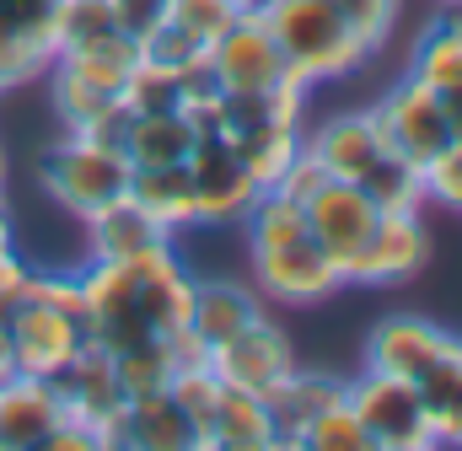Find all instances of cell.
I'll use <instances>...</instances> for the list:
<instances>
[{
	"mask_svg": "<svg viewBox=\"0 0 462 451\" xmlns=\"http://www.w3.org/2000/svg\"><path fill=\"white\" fill-rule=\"evenodd\" d=\"M81 290H87V338H97L103 349L167 338L189 328L194 312V280L172 242L145 247L134 258H87Z\"/></svg>",
	"mask_w": 462,
	"mask_h": 451,
	"instance_id": "6da1fadb",
	"label": "cell"
},
{
	"mask_svg": "<svg viewBox=\"0 0 462 451\" xmlns=\"http://www.w3.org/2000/svg\"><path fill=\"white\" fill-rule=\"evenodd\" d=\"M258 16L263 27L274 32L285 65L307 81V87H323V81H349L376 49L355 32L339 0H258Z\"/></svg>",
	"mask_w": 462,
	"mask_h": 451,
	"instance_id": "7a4b0ae2",
	"label": "cell"
},
{
	"mask_svg": "<svg viewBox=\"0 0 462 451\" xmlns=\"http://www.w3.org/2000/svg\"><path fill=\"white\" fill-rule=\"evenodd\" d=\"M38 183L60 210L87 221V216L108 210L114 199L129 194V156L118 145H103V140H87V134L65 129V140H54L38 156Z\"/></svg>",
	"mask_w": 462,
	"mask_h": 451,
	"instance_id": "3957f363",
	"label": "cell"
},
{
	"mask_svg": "<svg viewBox=\"0 0 462 451\" xmlns=\"http://www.w3.org/2000/svg\"><path fill=\"white\" fill-rule=\"evenodd\" d=\"M345 403L355 409V419L365 425L371 451H430L436 430L430 414L420 403V387L387 371H360L355 382H345Z\"/></svg>",
	"mask_w": 462,
	"mask_h": 451,
	"instance_id": "277c9868",
	"label": "cell"
},
{
	"mask_svg": "<svg viewBox=\"0 0 462 451\" xmlns=\"http://www.w3.org/2000/svg\"><path fill=\"white\" fill-rule=\"evenodd\" d=\"M205 60H210V70H216V87L231 92V97L274 92L280 81H291V76H296V70L285 65V54H280L274 32L263 27L258 5H242V11L231 16V27L210 43V49H205Z\"/></svg>",
	"mask_w": 462,
	"mask_h": 451,
	"instance_id": "5b68a950",
	"label": "cell"
},
{
	"mask_svg": "<svg viewBox=\"0 0 462 451\" xmlns=\"http://www.w3.org/2000/svg\"><path fill=\"white\" fill-rule=\"evenodd\" d=\"M307 226H312L318 247L328 253V263H334L339 285H349V274H355V263H360V253H365L371 231L382 226V210H376V199H371L360 183L328 178V183L307 199Z\"/></svg>",
	"mask_w": 462,
	"mask_h": 451,
	"instance_id": "8992f818",
	"label": "cell"
},
{
	"mask_svg": "<svg viewBox=\"0 0 462 451\" xmlns=\"http://www.w3.org/2000/svg\"><path fill=\"white\" fill-rule=\"evenodd\" d=\"M253 258V285L263 301L280 307H312L323 296L339 290V274L328 263V253L318 247V236H291V242H269V247H247Z\"/></svg>",
	"mask_w": 462,
	"mask_h": 451,
	"instance_id": "52a82bcc",
	"label": "cell"
},
{
	"mask_svg": "<svg viewBox=\"0 0 462 451\" xmlns=\"http://www.w3.org/2000/svg\"><path fill=\"white\" fill-rule=\"evenodd\" d=\"M376 124H382V134H387V145L393 151H403L409 161H430L436 151H447L452 140H457V129H452V113H447V97L436 92V87H425V81H414V76H403L382 103H376Z\"/></svg>",
	"mask_w": 462,
	"mask_h": 451,
	"instance_id": "ba28073f",
	"label": "cell"
},
{
	"mask_svg": "<svg viewBox=\"0 0 462 451\" xmlns=\"http://www.w3.org/2000/svg\"><path fill=\"white\" fill-rule=\"evenodd\" d=\"M189 178H194V205H199V226H242L247 210L258 205V178L247 172V161L231 151L221 134L194 140L189 151Z\"/></svg>",
	"mask_w": 462,
	"mask_h": 451,
	"instance_id": "9c48e42d",
	"label": "cell"
},
{
	"mask_svg": "<svg viewBox=\"0 0 462 451\" xmlns=\"http://www.w3.org/2000/svg\"><path fill=\"white\" fill-rule=\"evenodd\" d=\"M60 54V0H0V92L49 76Z\"/></svg>",
	"mask_w": 462,
	"mask_h": 451,
	"instance_id": "30bf717a",
	"label": "cell"
},
{
	"mask_svg": "<svg viewBox=\"0 0 462 451\" xmlns=\"http://www.w3.org/2000/svg\"><path fill=\"white\" fill-rule=\"evenodd\" d=\"M226 387L236 392H274L285 376H291V365H296V349H291V338L274 328V318L269 312H258L247 328H236L231 338L221 344H210V360H205Z\"/></svg>",
	"mask_w": 462,
	"mask_h": 451,
	"instance_id": "8fae6325",
	"label": "cell"
},
{
	"mask_svg": "<svg viewBox=\"0 0 462 451\" xmlns=\"http://www.w3.org/2000/svg\"><path fill=\"white\" fill-rule=\"evenodd\" d=\"M5 334H11V360L22 376H60L76 360V349L87 344V318H76L43 296H27L16 307V318L5 323Z\"/></svg>",
	"mask_w": 462,
	"mask_h": 451,
	"instance_id": "7c38bea8",
	"label": "cell"
},
{
	"mask_svg": "<svg viewBox=\"0 0 462 451\" xmlns=\"http://www.w3.org/2000/svg\"><path fill=\"white\" fill-rule=\"evenodd\" d=\"M65 419V398L49 376L11 371L0 382V451H43Z\"/></svg>",
	"mask_w": 462,
	"mask_h": 451,
	"instance_id": "4fadbf2b",
	"label": "cell"
},
{
	"mask_svg": "<svg viewBox=\"0 0 462 451\" xmlns=\"http://www.w3.org/2000/svg\"><path fill=\"white\" fill-rule=\"evenodd\" d=\"M430 258V231L420 226V216H382V226L371 231L349 285H376V290H393L403 280H414Z\"/></svg>",
	"mask_w": 462,
	"mask_h": 451,
	"instance_id": "5bb4252c",
	"label": "cell"
},
{
	"mask_svg": "<svg viewBox=\"0 0 462 451\" xmlns=\"http://www.w3.org/2000/svg\"><path fill=\"white\" fill-rule=\"evenodd\" d=\"M301 145L328 167V178H345V183H360V178H365L387 151H393L371 108L334 113V118H328V124H318V134H307Z\"/></svg>",
	"mask_w": 462,
	"mask_h": 451,
	"instance_id": "9a60e30c",
	"label": "cell"
},
{
	"mask_svg": "<svg viewBox=\"0 0 462 451\" xmlns=\"http://www.w3.org/2000/svg\"><path fill=\"white\" fill-rule=\"evenodd\" d=\"M452 344L447 328H436L430 318H382L365 338V371H387L403 382H420V371Z\"/></svg>",
	"mask_w": 462,
	"mask_h": 451,
	"instance_id": "2e32d148",
	"label": "cell"
},
{
	"mask_svg": "<svg viewBox=\"0 0 462 451\" xmlns=\"http://www.w3.org/2000/svg\"><path fill=\"white\" fill-rule=\"evenodd\" d=\"M339 398H345V382H339V376L291 365V376H285L274 392H263V409H269V419H274V446H301L307 425H312L323 409H334Z\"/></svg>",
	"mask_w": 462,
	"mask_h": 451,
	"instance_id": "e0dca14e",
	"label": "cell"
},
{
	"mask_svg": "<svg viewBox=\"0 0 462 451\" xmlns=\"http://www.w3.org/2000/svg\"><path fill=\"white\" fill-rule=\"evenodd\" d=\"M129 199L162 226L167 236L199 226V205H194V178H189V161H172V167H129Z\"/></svg>",
	"mask_w": 462,
	"mask_h": 451,
	"instance_id": "ac0fdd59",
	"label": "cell"
},
{
	"mask_svg": "<svg viewBox=\"0 0 462 451\" xmlns=\"http://www.w3.org/2000/svg\"><path fill=\"white\" fill-rule=\"evenodd\" d=\"M140 60H145V49H140V38H129L124 27L92 38V43H76V49H60V54H54L60 70L81 76L87 87H97V92H108V97L124 92V81H129V70H134Z\"/></svg>",
	"mask_w": 462,
	"mask_h": 451,
	"instance_id": "d6986e66",
	"label": "cell"
},
{
	"mask_svg": "<svg viewBox=\"0 0 462 451\" xmlns=\"http://www.w3.org/2000/svg\"><path fill=\"white\" fill-rule=\"evenodd\" d=\"M194 140L199 134L189 113H129L118 151L129 156V167H172V161H189Z\"/></svg>",
	"mask_w": 462,
	"mask_h": 451,
	"instance_id": "ffe728a7",
	"label": "cell"
},
{
	"mask_svg": "<svg viewBox=\"0 0 462 451\" xmlns=\"http://www.w3.org/2000/svg\"><path fill=\"white\" fill-rule=\"evenodd\" d=\"M263 312V296L242 280H194V312H189V328L205 338V344H221L236 328H247L253 318Z\"/></svg>",
	"mask_w": 462,
	"mask_h": 451,
	"instance_id": "44dd1931",
	"label": "cell"
},
{
	"mask_svg": "<svg viewBox=\"0 0 462 451\" xmlns=\"http://www.w3.org/2000/svg\"><path fill=\"white\" fill-rule=\"evenodd\" d=\"M87 258H134V253H145V247H162V242H172L162 226L151 221L129 194L114 199L108 210H97V216H87Z\"/></svg>",
	"mask_w": 462,
	"mask_h": 451,
	"instance_id": "7402d4cb",
	"label": "cell"
},
{
	"mask_svg": "<svg viewBox=\"0 0 462 451\" xmlns=\"http://www.w3.org/2000/svg\"><path fill=\"white\" fill-rule=\"evenodd\" d=\"M420 403L430 414L436 446H462V338L452 334V344L420 371Z\"/></svg>",
	"mask_w": 462,
	"mask_h": 451,
	"instance_id": "603a6c76",
	"label": "cell"
},
{
	"mask_svg": "<svg viewBox=\"0 0 462 451\" xmlns=\"http://www.w3.org/2000/svg\"><path fill=\"white\" fill-rule=\"evenodd\" d=\"M269 446H274V419H269L263 398L236 392V387L221 382V403H216L205 451H269Z\"/></svg>",
	"mask_w": 462,
	"mask_h": 451,
	"instance_id": "cb8c5ba5",
	"label": "cell"
},
{
	"mask_svg": "<svg viewBox=\"0 0 462 451\" xmlns=\"http://www.w3.org/2000/svg\"><path fill=\"white\" fill-rule=\"evenodd\" d=\"M409 76L425 81V87H436L441 97H447L452 87H462V11L436 16V22L414 38V49H409Z\"/></svg>",
	"mask_w": 462,
	"mask_h": 451,
	"instance_id": "d4e9b609",
	"label": "cell"
},
{
	"mask_svg": "<svg viewBox=\"0 0 462 451\" xmlns=\"http://www.w3.org/2000/svg\"><path fill=\"white\" fill-rule=\"evenodd\" d=\"M124 446H145V451H189L194 430L183 419V409L167 392H145L124 403Z\"/></svg>",
	"mask_w": 462,
	"mask_h": 451,
	"instance_id": "484cf974",
	"label": "cell"
},
{
	"mask_svg": "<svg viewBox=\"0 0 462 451\" xmlns=\"http://www.w3.org/2000/svg\"><path fill=\"white\" fill-rule=\"evenodd\" d=\"M360 189L376 199L382 216H420V210L430 205V199H425V167L409 161L403 151H387V156L360 178Z\"/></svg>",
	"mask_w": 462,
	"mask_h": 451,
	"instance_id": "4316f807",
	"label": "cell"
},
{
	"mask_svg": "<svg viewBox=\"0 0 462 451\" xmlns=\"http://www.w3.org/2000/svg\"><path fill=\"white\" fill-rule=\"evenodd\" d=\"M114 376H118V387H124V398L167 392V382L178 376V365H172V354H167V338H151V344L114 349Z\"/></svg>",
	"mask_w": 462,
	"mask_h": 451,
	"instance_id": "83f0119b",
	"label": "cell"
},
{
	"mask_svg": "<svg viewBox=\"0 0 462 451\" xmlns=\"http://www.w3.org/2000/svg\"><path fill=\"white\" fill-rule=\"evenodd\" d=\"M118 103L129 113H183V76L172 65H156V60H140L118 92Z\"/></svg>",
	"mask_w": 462,
	"mask_h": 451,
	"instance_id": "f1b7e54d",
	"label": "cell"
},
{
	"mask_svg": "<svg viewBox=\"0 0 462 451\" xmlns=\"http://www.w3.org/2000/svg\"><path fill=\"white\" fill-rule=\"evenodd\" d=\"M167 398L183 409L189 430H194V446L205 451V436H210V419H216V403H221V376L210 365H189L167 382Z\"/></svg>",
	"mask_w": 462,
	"mask_h": 451,
	"instance_id": "f546056e",
	"label": "cell"
},
{
	"mask_svg": "<svg viewBox=\"0 0 462 451\" xmlns=\"http://www.w3.org/2000/svg\"><path fill=\"white\" fill-rule=\"evenodd\" d=\"M296 451H371V436H365V425L355 419V409L339 398L334 409H323V414L307 425V436H301Z\"/></svg>",
	"mask_w": 462,
	"mask_h": 451,
	"instance_id": "4dcf8cb0",
	"label": "cell"
},
{
	"mask_svg": "<svg viewBox=\"0 0 462 451\" xmlns=\"http://www.w3.org/2000/svg\"><path fill=\"white\" fill-rule=\"evenodd\" d=\"M242 5L236 0H172V11H167V22L178 27V32H189L194 43H216L221 32L231 27V16H236Z\"/></svg>",
	"mask_w": 462,
	"mask_h": 451,
	"instance_id": "1f68e13d",
	"label": "cell"
},
{
	"mask_svg": "<svg viewBox=\"0 0 462 451\" xmlns=\"http://www.w3.org/2000/svg\"><path fill=\"white\" fill-rule=\"evenodd\" d=\"M425 199H436V205L462 216V140H452L447 151H436L425 161Z\"/></svg>",
	"mask_w": 462,
	"mask_h": 451,
	"instance_id": "d6a6232c",
	"label": "cell"
},
{
	"mask_svg": "<svg viewBox=\"0 0 462 451\" xmlns=\"http://www.w3.org/2000/svg\"><path fill=\"white\" fill-rule=\"evenodd\" d=\"M339 11L355 22V32L371 49H382L393 38V27H398V0H339Z\"/></svg>",
	"mask_w": 462,
	"mask_h": 451,
	"instance_id": "836d02e7",
	"label": "cell"
},
{
	"mask_svg": "<svg viewBox=\"0 0 462 451\" xmlns=\"http://www.w3.org/2000/svg\"><path fill=\"white\" fill-rule=\"evenodd\" d=\"M114 5V22L129 32V38H151L162 22H167V11H172V0H108Z\"/></svg>",
	"mask_w": 462,
	"mask_h": 451,
	"instance_id": "e575fe53",
	"label": "cell"
},
{
	"mask_svg": "<svg viewBox=\"0 0 462 451\" xmlns=\"http://www.w3.org/2000/svg\"><path fill=\"white\" fill-rule=\"evenodd\" d=\"M16 269H27V263L16 258V242H5V247H0V280H11Z\"/></svg>",
	"mask_w": 462,
	"mask_h": 451,
	"instance_id": "d590c367",
	"label": "cell"
},
{
	"mask_svg": "<svg viewBox=\"0 0 462 451\" xmlns=\"http://www.w3.org/2000/svg\"><path fill=\"white\" fill-rule=\"evenodd\" d=\"M16 371V360H11V334H5V323H0V382Z\"/></svg>",
	"mask_w": 462,
	"mask_h": 451,
	"instance_id": "8d00e7d4",
	"label": "cell"
},
{
	"mask_svg": "<svg viewBox=\"0 0 462 451\" xmlns=\"http://www.w3.org/2000/svg\"><path fill=\"white\" fill-rule=\"evenodd\" d=\"M447 113H452V129H457V140H462V87L447 92Z\"/></svg>",
	"mask_w": 462,
	"mask_h": 451,
	"instance_id": "74e56055",
	"label": "cell"
},
{
	"mask_svg": "<svg viewBox=\"0 0 462 451\" xmlns=\"http://www.w3.org/2000/svg\"><path fill=\"white\" fill-rule=\"evenodd\" d=\"M0 183H5V156H0Z\"/></svg>",
	"mask_w": 462,
	"mask_h": 451,
	"instance_id": "f35d334b",
	"label": "cell"
},
{
	"mask_svg": "<svg viewBox=\"0 0 462 451\" xmlns=\"http://www.w3.org/2000/svg\"><path fill=\"white\" fill-rule=\"evenodd\" d=\"M236 5H258V0H236Z\"/></svg>",
	"mask_w": 462,
	"mask_h": 451,
	"instance_id": "ab89813d",
	"label": "cell"
},
{
	"mask_svg": "<svg viewBox=\"0 0 462 451\" xmlns=\"http://www.w3.org/2000/svg\"><path fill=\"white\" fill-rule=\"evenodd\" d=\"M441 5H462V0H441Z\"/></svg>",
	"mask_w": 462,
	"mask_h": 451,
	"instance_id": "60d3db41",
	"label": "cell"
}]
</instances>
